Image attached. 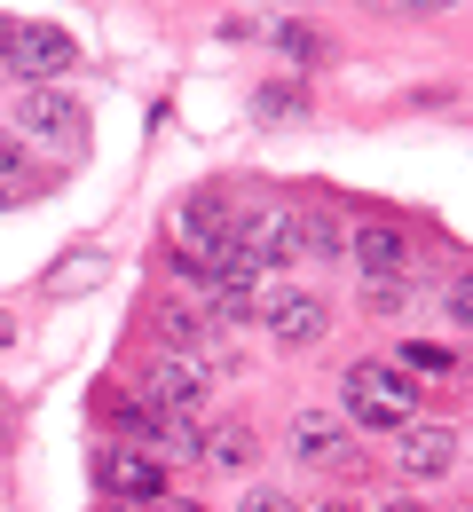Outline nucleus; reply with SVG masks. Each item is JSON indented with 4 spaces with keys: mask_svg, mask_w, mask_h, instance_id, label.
Masks as SVG:
<instances>
[{
    "mask_svg": "<svg viewBox=\"0 0 473 512\" xmlns=\"http://www.w3.org/2000/svg\"><path fill=\"white\" fill-rule=\"evenodd\" d=\"M339 386H347V418L363 434H403V426H418L426 386L410 379V371H395V363H355Z\"/></svg>",
    "mask_w": 473,
    "mask_h": 512,
    "instance_id": "nucleus-1",
    "label": "nucleus"
},
{
    "mask_svg": "<svg viewBox=\"0 0 473 512\" xmlns=\"http://www.w3.org/2000/svg\"><path fill=\"white\" fill-rule=\"evenodd\" d=\"M347 260L363 268V284H371V292H403V276L418 268V245H410L403 221H387V213H363V221L347 229Z\"/></svg>",
    "mask_w": 473,
    "mask_h": 512,
    "instance_id": "nucleus-2",
    "label": "nucleus"
},
{
    "mask_svg": "<svg viewBox=\"0 0 473 512\" xmlns=\"http://www.w3.org/2000/svg\"><path fill=\"white\" fill-rule=\"evenodd\" d=\"M16 142L32 150V142H56V150H87V103L64 95V87H24V103H16Z\"/></svg>",
    "mask_w": 473,
    "mask_h": 512,
    "instance_id": "nucleus-3",
    "label": "nucleus"
},
{
    "mask_svg": "<svg viewBox=\"0 0 473 512\" xmlns=\"http://www.w3.org/2000/svg\"><path fill=\"white\" fill-rule=\"evenodd\" d=\"M135 402L142 410H158V418H190L205 402V371L190 363V355H166V363H150L135 379Z\"/></svg>",
    "mask_w": 473,
    "mask_h": 512,
    "instance_id": "nucleus-4",
    "label": "nucleus"
},
{
    "mask_svg": "<svg viewBox=\"0 0 473 512\" xmlns=\"http://www.w3.org/2000/svg\"><path fill=\"white\" fill-rule=\"evenodd\" d=\"M95 481H103L119 505H158V489H166V465H158L150 449H135V442H111L103 457H95Z\"/></svg>",
    "mask_w": 473,
    "mask_h": 512,
    "instance_id": "nucleus-5",
    "label": "nucleus"
},
{
    "mask_svg": "<svg viewBox=\"0 0 473 512\" xmlns=\"http://www.w3.org/2000/svg\"><path fill=\"white\" fill-rule=\"evenodd\" d=\"M79 64V48H71V32L56 24H16V48H8V71L24 79V87H56V71Z\"/></svg>",
    "mask_w": 473,
    "mask_h": 512,
    "instance_id": "nucleus-6",
    "label": "nucleus"
},
{
    "mask_svg": "<svg viewBox=\"0 0 473 512\" xmlns=\"http://www.w3.org/2000/svg\"><path fill=\"white\" fill-rule=\"evenodd\" d=\"M292 457L316 465V473H347V465H355V434H347L339 418H324V410H300V418H292Z\"/></svg>",
    "mask_w": 473,
    "mask_h": 512,
    "instance_id": "nucleus-7",
    "label": "nucleus"
},
{
    "mask_svg": "<svg viewBox=\"0 0 473 512\" xmlns=\"http://www.w3.org/2000/svg\"><path fill=\"white\" fill-rule=\"evenodd\" d=\"M261 316H269V331L284 339V347H316V339L332 331V308H324L316 292H276Z\"/></svg>",
    "mask_w": 473,
    "mask_h": 512,
    "instance_id": "nucleus-8",
    "label": "nucleus"
},
{
    "mask_svg": "<svg viewBox=\"0 0 473 512\" xmlns=\"http://www.w3.org/2000/svg\"><path fill=\"white\" fill-rule=\"evenodd\" d=\"M458 465V426H403V473L410 481H442Z\"/></svg>",
    "mask_w": 473,
    "mask_h": 512,
    "instance_id": "nucleus-9",
    "label": "nucleus"
},
{
    "mask_svg": "<svg viewBox=\"0 0 473 512\" xmlns=\"http://www.w3.org/2000/svg\"><path fill=\"white\" fill-rule=\"evenodd\" d=\"M221 237H237V205L221 190H198L182 205V253H205V245H221Z\"/></svg>",
    "mask_w": 473,
    "mask_h": 512,
    "instance_id": "nucleus-10",
    "label": "nucleus"
},
{
    "mask_svg": "<svg viewBox=\"0 0 473 512\" xmlns=\"http://www.w3.org/2000/svg\"><path fill=\"white\" fill-rule=\"evenodd\" d=\"M40 197V166L16 134H0V205H32Z\"/></svg>",
    "mask_w": 473,
    "mask_h": 512,
    "instance_id": "nucleus-11",
    "label": "nucleus"
},
{
    "mask_svg": "<svg viewBox=\"0 0 473 512\" xmlns=\"http://www.w3.org/2000/svg\"><path fill=\"white\" fill-rule=\"evenodd\" d=\"M198 457H213V465H229V473H245V465H253L261 449H253V426H245V418H229V426H213V434L198 442Z\"/></svg>",
    "mask_w": 473,
    "mask_h": 512,
    "instance_id": "nucleus-12",
    "label": "nucleus"
},
{
    "mask_svg": "<svg viewBox=\"0 0 473 512\" xmlns=\"http://www.w3.org/2000/svg\"><path fill=\"white\" fill-rule=\"evenodd\" d=\"M300 253H308V260H339V253H347L339 213H324V205H300Z\"/></svg>",
    "mask_w": 473,
    "mask_h": 512,
    "instance_id": "nucleus-13",
    "label": "nucleus"
},
{
    "mask_svg": "<svg viewBox=\"0 0 473 512\" xmlns=\"http://www.w3.org/2000/svg\"><path fill=\"white\" fill-rule=\"evenodd\" d=\"M253 111H261V119H308V87H300V79H269V87H261V95H253Z\"/></svg>",
    "mask_w": 473,
    "mask_h": 512,
    "instance_id": "nucleus-14",
    "label": "nucleus"
},
{
    "mask_svg": "<svg viewBox=\"0 0 473 512\" xmlns=\"http://www.w3.org/2000/svg\"><path fill=\"white\" fill-rule=\"evenodd\" d=\"M395 371H410V379H458V355H450V347H434V339H410Z\"/></svg>",
    "mask_w": 473,
    "mask_h": 512,
    "instance_id": "nucleus-15",
    "label": "nucleus"
},
{
    "mask_svg": "<svg viewBox=\"0 0 473 512\" xmlns=\"http://www.w3.org/2000/svg\"><path fill=\"white\" fill-rule=\"evenodd\" d=\"M150 331H158V339H166L174 355H190V347H198V339H205V331H213V323H205L198 308H166V316L150 323Z\"/></svg>",
    "mask_w": 473,
    "mask_h": 512,
    "instance_id": "nucleus-16",
    "label": "nucleus"
},
{
    "mask_svg": "<svg viewBox=\"0 0 473 512\" xmlns=\"http://www.w3.org/2000/svg\"><path fill=\"white\" fill-rule=\"evenodd\" d=\"M245 316H261V292L237 276V284H213V316L205 323H245Z\"/></svg>",
    "mask_w": 473,
    "mask_h": 512,
    "instance_id": "nucleus-17",
    "label": "nucleus"
},
{
    "mask_svg": "<svg viewBox=\"0 0 473 512\" xmlns=\"http://www.w3.org/2000/svg\"><path fill=\"white\" fill-rule=\"evenodd\" d=\"M276 48H284V56H300V64H324V40H316L308 24H276Z\"/></svg>",
    "mask_w": 473,
    "mask_h": 512,
    "instance_id": "nucleus-18",
    "label": "nucleus"
},
{
    "mask_svg": "<svg viewBox=\"0 0 473 512\" xmlns=\"http://www.w3.org/2000/svg\"><path fill=\"white\" fill-rule=\"evenodd\" d=\"M363 8H379V16H442L458 0H363Z\"/></svg>",
    "mask_w": 473,
    "mask_h": 512,
    "instance_id": "nucleus-19",
    "label": "nucleus"
},
{
    "mask_svg": "<svg viewBox=\"0 0 473 512\" xmlns=\"http://www.w3.org/2000/svg\"><path fill=\"white\" fill-rule=\"evenodd\" d=\"M442 316H450V323H466V316H473V284H466V276H450V292H442Z\"/></svg>",
    "mask_w": 473,
    "mask_h": 512,
    "instance_id": "nucleus-20",
    "label": "nucleus"
},
{
    "mask_svg": "<svg viewBox=\"0 0 473 512\" xmlns=\"http://www.w3.org/2000/svg\"><path fill=\"white\" fill-rule=\"evenodd\" d=\"M237 512H292V505H284L276 489H261V497H245V505H237Z\"/></svg>",
    "mask_w": 473,
    "mask_h": 512,
    "instance_id": "nucleus-21",
    "label": "nucleus"
},
{
    "mask_svg": "<svg viewBox=\"0 0 473 512\" xmlns=\"http://www.w3.org/2000/svg\"><path fill=\"white\" fill-rule=\"evenodd\" d=\"M142 512H205V505H190V497H174V505H166V497H158V505H142Z\"/></svg>",
    "mask_w": 473,
    "mask_h": 512,
    "instance_id": "nucleus-22",
    "label": "nucleus"
},
{
    "mask_svg": "<svg viewBox=\"0 0 473 512\" xmlns=\"http://www.w3.org/2000/svg\"><path fill=\"white\" fill-rule=\"evenodd\" d=\"M8 48H16V24L0 16V71H8Z\"/></svg>",
    "mask_w": 473,
    "mask_h": 512,
    "instance_id": "nucleus-23",
    "label": "nucleus"
},
{
    "mask_svg": "<svg viewBox=\"0 0 473 512\" xmlns=\"http://www.w3.org/2000/svg\"><path fill=\"white\" fill-rule=\"evenodd\" d=\"M379 512H426V505H418V497H395V505H379Z\"/></svg>",
    "mask_w": 473,
    "mask_h": 512,
    "instance_id": "nucleus-24",
    "label": "nucleus"
},
{
    "mask_svg": "<svg viewBox=\"0 0 473 512\" xmlns=\"http://www.w3.org/2000/svg\"><path fill=\"white\" fill-rule=\"evenodd\" d=\"M8 339H16V323H8V316H0V347H8Z\"/></svg>",
    "mask_w": 473,
    "mask_h": 512,
    "instance_id": "nucleus-25",
    "label": "nucleus"
},
{
    "mask_svg": "<svg viewBox=\"0 0 473 512\" xmlns=\"http://www.w3.org/2000/svg\"><path fill=\"white\" fill-rule=\"evenodd\" d=\"M316 512H355V505H316Z\"/></svg>",
    "mask_w": 473,
    "mask_h": 512,
    "instance_id": "nucleus-26",
    "label": "nucleus"
}]
</instances>
